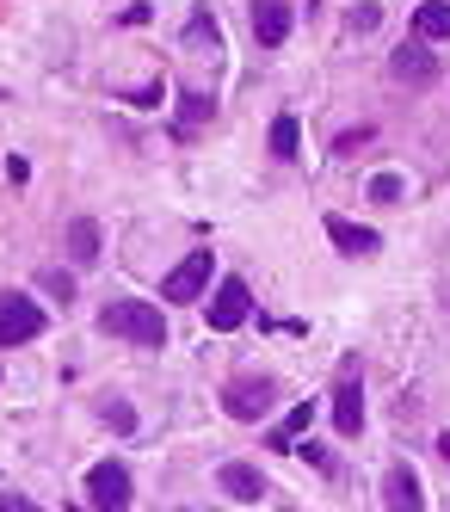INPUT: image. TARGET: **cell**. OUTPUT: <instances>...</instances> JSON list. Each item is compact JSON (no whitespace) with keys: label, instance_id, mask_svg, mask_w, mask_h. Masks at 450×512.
Wrapping results in <instances>:
<instances>
[{"label":"cell","instance_id":"6da1fadb","mask_svg":"<svg viewBox=\"0 0 450 512\" xmlns=\"http://www.w3.org/2000/svg\"><path fill=\"white\" fill-rule=\"evenodd\" d=\"M99 334L130 340V346H167V315H161L155 303L124 297V303H105V309H99Z\"/></svg>","mask_w":450,"mask_h":512},{"label":"cell","instance_id":"7a4b0ae2","mask_svg":"<svg viewBox=\"0 0 450 512\" xmlns=\"http://www.w3.org/2000/svg\"><path fill=\"white\" fill-rule=\"evenodd\" d=\"M210 278H216V253H210V247H192V253H185V260L167 272L161 297H167V303H198Z\"/></svg>","mask_w":450,"mask_h":512},{"label":"cell","instance_id":"3957f363","mask_svg":"<svg viewBox=\"0 0 450 512\" xmlns=\"http://www.w3.org/2000/svg\"><path fill=\"white\" fill-rule=\"evenodd\" d=\"M44 309H37L31 297H0V346H25V340H37L44 334Z\"/></svg>","mask_w":450,"mask_h":512},{"label":"cell","instance_id":"277c9868","mask_svg":"<svg viewBox=\"0 0 450 512\" xmlns=\"http://www.w3.org/2000/svg\"><path fill=\"white\" fill-rule=\"evenodd\" d=\"M87 500H93V512H124L130 506V469L124 463H99L87 475Z\"/></svg>","mask_w":450,"mask_h":512},{"label":"cell","instance_id":"5b68a950","mask_svg":"<svg viewBox=\"0 0 450 512\" xmlns=\"http://www.w3.org/2000/svg\"><path fill=\"white\" fill-rule=\"evenodd\" d=\"M247 309H253V297H247V284L241 278H222L216 284V297H210V327H216V334H235V327L247 321Z\"/></svg>","mask_w":450,"mask_h":512},{"label":"cell","instance_id":"8992f818","mask_svg":"<svg viewBox=\"0 0 450 512\" xmlns=\"http://www.w3.org/2000/svg\"><path fill=\"white\" fill-rule=\"evenodd\" d=\"M222 408H229L235 420H259L272 408V377H235L229 389H222Z\"/></svg>","mask_w":450,"mask_h":512},{"label":"cell","instance_id":"52a82bcc","mask_svg":"<svg viewBox=\"0 0 450 512\" xmlns=\"http://www.w3.org/2000/svg\"><path fill=\"white\" fill-rule=\"evenodd\" d=\"M389 75H395L401 87H432V81H438V56H432L426 44H401V50L389 56Z\"/></svg>","mask_w":450,"mask_h":512},{"label":"cell","instance_id":"ba28073f","mask_svg":"<svg viewBox=\"0 0 450 512\" xmlns=\"http://www.w3.org/2000/svg\"><path fill=\"white\" fill-rule=\"evenodd\" d=\"M383 506H389V512H426V494H420V475L407 469V463H395V469L383 475Z\"/></svg>","mask_w":450,"mask_h":512},{"label":"cell","instance_id":"9c48e42d","mask_svg":"<svg viewBox=\"0 0 450 512\" xmlns=\"http://www.w3.org/2000/svg\"><path fill=\"white\" fill-rule=\"evenodd\" d=\"M253 38L266 50H278L290 38V0H253Z\"/></svg>","mask_w":450,"mask_h":512},{"label":"cell","instance_id":"30bf717a","mask_svg":"<svg viewBox=\"0 0 450 512\" xmlns=\"http://www.w3.org/2000/svg\"><path fill=\"white\" fill-rule=\"evenodd\" d=\"M216 482H222V494H229V500H259V494H266V475H259L253 463H222Z\"/></svg>","mask_w":450,"mask_h":512},{"label":"cell","instance_id":"8fae6325","mask_svg":"<svg viewBox=\"0 0 450 512\" xmlns=\"http://www.w3.org/2000/svg\"><path fill=\"white\" fill-rule=\"evenodd\" d=\"M327 235H333V247H340V253H377V247H383V235H377V229L346 223V216H327Z\"/></svg>","mask_w":450,"mask_h":512},{"label":"cell","instance_id":"7c38bea8","mask_svg":"<svg viewBox=\"0 0 450 512\" xmlns=\"http://www.w3.org/2000/svg\"><path fill=\"white\" fill-rule=\"evenodd\" d=\"M414 38H420V44H450V0H420Z\"/></svg>","mask_w":450,"mask_h":512},{"label":"cell","instance_id":"4fadbf2b","mask_svg":"<svg viewBox=\"0 0 450 512\" xmlns=\"http://www.w3.org/2000/svg\"><path fill=\"white\" fill-rule=\"evenodd\" d=\"M333 426H340L346 438L364 426V389H358V383H340V389H333Z\"/></svg>","mask_w":450,"mask_h":512},{"label":"cell","instance_id":"5bb4252c","mask_svg":"<svg viewBox=\"0 0 450 512\" xmlns=\"http://www.w3.org/2000/svg\"><path fill=\"white\" fill-rule=\"evenodd\" d=\"M68 253H74V266L99 260V223H93V216H74V223H68Z\"/></svg>","mask_w":450,"mask_h":512},{"label":"cell","instance_id":"9a60e30c","mask_svg":"<svg viewBox=\"0 0 450 512\" xmlns=\"http://www.w3.org/2000/svg\"><path fill=\"white\" fill-rule=\"evenodd\" d=\"M309 420H315V408L303 401V408H290V414H284V426H272V438H266V445H272V451H296V438L309 432Z\"/></svg>","mask_w":450,"mask_h":512},{"label":"cell","instance_id":"2e32d148","mask_svg":"<svg viewBox=\"0 0 450 512\" xmlns=\"http://www.w3.org/2000/svg\"><path fill=\"white\" fill-rule=\"evenodd\" d=\"M210 112H216V99H210V93H185V105H179L173 130H179V136H192L198 124H210Z\"/></svg>","mask_w":450,"mask_h":512},{"label":"cell","instance_id":"e0dca14e","mask_svg":"<svg viewBox=\"0 0 450 512\" xmlns=\"http://www.w3.org/2000/svg\"><path fill=\"white\" fill-rule=\"evenodd\" d=\"M296 142H303V136H296V118H272V155H278V161H296V155H303Z\"/></svg>","mask_w":450,"mask_h":512},{"label":"cell","instance_id":"ac0fdd59","mask_svg":"<svg viewBox=\"0 0 450 512\" xmlns=\"http://www.w3.org/2000/svg\"><path fill=\"white\" fill-rule=\"evenodd\" d=\"M370 198H377V204H401V179L395 173H377V179H370Z\"/></svg>","mask_w":450,"mask_h":512},{"label":"cell","instance_id":"d6986e66","mask_svg":"<svg viewBox=\"0 0 450 512\" xmlns=\"http://www.w3.org/2000/svg\"><path fill=\"white\" fill-rule=\"evenodd\" d=\"M37 284H44V290H50L56 303H68V297H74V278H68V272H44V278H37Z\"/></svg>","mask_w":450,"mask_h":512},{"label":"cell","instance_id":"ffe728a7","mask_svg":"<svg viewBox=\"0 0 450 512\" xmlns=\"http://www.w3.org/2000/svg\"><path fill=\"white\" fill-rule=\"evenodd\" d=\"M192 44H216V19H210V13L192 19Z\"/></svg>","mask_w":450,"mask_h":512},{"label":"cell","instance_id":"44dd1931","mask_svg":"<svg viewBox=\"0 0 450 512\" xmlns=\"http://www.w3.org/2000/svg\"><path fill=\"white\" fill-rule=\"evenodd\" d=\"M105 420H111V426H118V432H130V426H136V414L124 408V401H111V408H105Z\"/></svg>","mask_w":450,"mask_h":512},{"label":"cell","instance_id":"7402d4cb","mask_svg":"<svg viewBox=\"0 0 450 512\" xmlns=\"http://www.w3.org/2000/svg\"><path fill=\"white\" fill-rule=\"evenodd\" d=\"M130 105H142V112H155V105H161V81H155V87H142V93H130Z\"/></svg>","mask_w":450,"mask_h":512},{"label":"cell","instance_id":"603a6c76","mask_svg":"<svg viewBox=\"0 0 450 512\" xmlns=\"http://www.w3.org/2000/svg\"><path fill=\"white\" fill-rule=\"evenodd\" d=\"M0 512H44V506H31L25 494H0Z\"/></svg>","mask_w":450,"mask_h":512},{"label":"cell","instance_id":"cb8c5ba5","mask_svg":"<svg viewBox=\"0 0 450 512\" xmlns=\"http://www.w3.org/2000/svg\"><path fill=\"white\" fill-rule=\"evenodd\" d=\"M438 451H444V463H450V432H444V438H438Z\"/></svg>","mask_w":450,"mask_h":512}]
</instances>
